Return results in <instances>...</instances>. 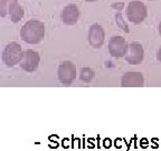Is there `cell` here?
Listing matches in <instances>:
<instances>
[{"instance_id": "6da1fadb", "label": "cell", "mask_w": 161, "mask_h": 151, "mask_svg": "<svg viewBox=\"0 0 161 151\" xmlns=\"http://www.w3.org/2000/svg\"><path fill=\"white\" fill-rule=\"evenodd\" d=\"M45 36V25L36 19L28 20L20 29V37L29 45H36L43 40Z\"/></svg>"}, {"instance_id": "7a4b0ae2", "label": "cell", "mask_w": 161, "mask_h": 151, "mask_svg": "<svg viewBox=\"0 0 161 151\" xmlns=\"http://www.w3.org/2000/svg\"><path fill=\"white\" fill-rule=\"evenodd\" d=\"M21 46L16 42H10L3 52V62L7 67H14L20 63L23 56Z\"/></svg>"}, {"instance_id": "3957f363", "label": "cell", "mask_w": 161, "mask_h": 151, "mask_svg": "<svg viewBox=\"0 0 161 151\" xmlns=\"http://www.w3.org/2000/svg\"><path fill=\"white\" fill-rule=\"evenodd\" d=\"M148 16V9L147 6L142 1L133 0L128 5L126 8V17L133 24H141L143 23L144 19Z\"/></svg>"}, {"instance_id": "277c9868", "label": "cell", "mask_w": 161, "mask_h": 151, "mask_svg": "<svg viewBox=\"0 0 161 151\" xmlns=\"http://www.w3.org/2000/svg\"><path fill=\"white\" fill-rule=\"evenodd\" d=\"M40 63V56L37 52L33 49L24 50L21 59H20L19 66L27 73H33L38 68Z\"/></svg>"}, {"instance_id": "5b68a950", "label": "cell", "mask_w": 161, "mask_h": 151, "mask_svg": "<svg viewBox=\"0 0 161 151\" xmlns=\"http://www.w3.org/2000/svg\"><path fill=\"white\" fill-rule=\"evenodd\" d=\"M129 50V44L122 36H113L108 42V53L114 58L125 57Z\"/></svg>"}, {"instance_id": "8992f818", "label": "cell", "mask_w": 161, "mask_h": 151, "mask_svg": "<svg viewBox=\"0 0 161 151\" xmlns=\"http://www.w3.org/2000/svg\"><path fill=\"white\" fill-rule=\"evenodd\" d=\"M58 81L64 85H70L76 78V67L70 62H64L58 66Z\"/></svg>"}, {"instance_id": "52a82bcc", "label": "cell", "mask_w": 161, "mask_h": 151, "mask_svg": "<svg viewBox=\"0 0 161 151\" xmlns=\"http://www.w3.org/2000/svg\"><path fill=\"white\" fill-rule=\"evenodd\" d=\"M144 58V50L143 46L141 45L139 42H133L129 44V50L128 54L125 55L126 63L130 65H139L143 62Z\"/></svg>"}, {"instance_id": "ba28073f", "label": "cell", "mask_w": 161, "mask_h": 151, "mask_svg": "<svg viewBox=\"0 0 161 151\" xmlns=\"http://www.w3.org/2000/svg\"><path fill=\"white\" fill-rule=\"evenodd\" d=\"M88 43L93 48H101L105 40L104 28L98 24H93L88 29Z\"/></svg>"}, {"instance_id": "9c48e42d", "label": "cell", "mask_w": 161, "mask_h": 151, "mask_svg": "<svg viewBox=\"0 0 161 151\" xmlns=\"http://www.w3.org/2000/svg\"><path fill=\"white\" fill-rule=\"evenodd\" d=\"M144 85V77L140 72H128L121 77L122 87H142Z\"/></svg>"}, {"instance_id": "30bf717a", "label": "cell", "mask_w": 161, "mask_h": 151, "mask_svg": "<svg viewBox=\"0 0 161 151\" xmlns=\"http://www.w3.org/2000/svg\"><path fill=\"white\" fill-rule=\"evenodd\" d=\"M80 9L76 5H67L60 13V19L66 26H73L80 19Z\"/></svg>"}, {"instance_id": "8fae6325", "label": "cell", "mask_w": 161, "mask_h": 151, "mask_svg": "<svg viewBox=\"0 0 161 151\" xmlns=\"http://www.w3.org/2000/svg\"><path fill=\"white\" fill-rule=\"evenodd\" d=\"M18 5V0H0V17L10 15L13 9Z\"/></svg>"}, {"instance_id": "7c38bea8", "label": "cell", "mask_w": 161, "mask_h": 151, "mask_svg": "<svg viewBox=\"0 0 161 151\" xmlns=\"http://www.w3.org/2000/svg\"><path fill=\"white\" fill-rule=\"evenodd\" d=\"M9 16H10V19H11L13 23H15V24L19 23L20 20L24 18V16H25V10H24L23 6H20L19 3H18V5L13 9V11L10 13Z\"/></svg>"}, {"instance_id": "4fadbf2b", "label": "cell", "mask_w": 161, "mask_h": 151, "mask_svg": "<svg viewBox=\"0 0 161 151\" xmlns=\"http://www.w3.org/2000/svg\"><path fill=\"white\" fill-rule=\"evenodd\" d=\"M80 78L84 83H91L92 80L94 78V72L90 67H83L80 70Z\"/></svg>"}, {"instance_id": "5bb4252c", "label": "cell", "mask_w": 161, "mask_h": 151, "mask_svg": "<svg viewBox=\"0 0 161 151\" xmlns=\"http://www.w3.org/2000/svg\"><path fill=\"white\" fill-rule=\"evenodd\" d=\"M115 24H116V26H118V27H120L121 29L123 30V31H125V33H129V31H130L128 24L125 23V20H124V18H123V15H122V13H121V11L116 13V15H115Z\"/></svg>"}, {"instance_id": "9a60e30c", "label": "cell", "mask_w": 161, "mask_h": 151, "mask_svg": "<svg viewBox=\"0 0 161 151\" xmlns=\"http://www.w3.org/2000/svg\"><path fill=\"white\" fill-rule=\"evenodd\" d=\"M112 7V9H115V10H119V11H121V10L124 8V3H113V5L111 6Z\"/></svg>"}, {"instance_id": "2e32d148", "label": "cell", "mask_w": 161, "mask_h": 151, "mask_svg": "<svg viewBox=\"0 0 161 151\" xmlns=\"http://www.w3.org/2000/svg\"><path fill=\"white\" fill-rule=\"evenodd\" d=\"M103 147L105 149H110L111 147H112V141L110 140V139H104L103 140Z\"/></svg>"}, {"instance_id": "e0dca14e", "label": "cell", "mask_w": 161, "mask_h": 151, "mask_svg": "<svg viewBox=\"0 0 161 151\" xmlns=\"http://www.w3.org/2000/svg\"><path fill=\"white\" fill-rule=\"evenodd\" d=\"M140 147L142 149H147L149 147V143H148V140L147 139H142V140L140 141Z\"/></svg>"}, {"instance_id": "ac0fdd59", "label": "cell", "mask_w": 161, "mask_h": 151, "mask_svg": "<svg viewBox=\"0 0 161 151\" xmlns=\"http://www.w3.org/2000/svg\"><path fill=\"white\" fill-rule=\"evenodd\" d=\"M120 142H121V139H116V140L114 141V146H115V148L120 149L121 147H122V144H121Z\"/></svg>"}, {"instance_id": "d6986e66", "label": "cell", "mask_w": 161, "mask_h": 151, "mask_svg": "<svg viewBox=\"0 0 161 151\" xmlns=\"http://www.w3.org/2000/svg\"><path fill=\"white\" fill-rule=\"evenodd\" d=\"M157 59H158V62H160L161 63V47L159 48L158 53H157Z\"/></svg>"}, {"instance_id": "ffe728a7", "label": "cell", "mask_w": 161, "mask_h": 151, "mask_svg": "<svg viewBox=\"0 0 161 151\" xmlns=\"http://www.w3.org/2000/svg\"><path fill=\"white\" fill-rule=\"evenodd\" d=\"M157 141H158V139H154V140H153V146H152V148H153V149H157L159 147V144L156 143Z\"/></svg>"}, {"instance_id": "44dd1931", "label": "cell", "mask_w": 161, "mask_h": 151, "mask_svg": "<svg viewBox=\"0 0 161 151\" xmlns=\"http://www.w3.org/2000/svg\"><path fill=\"white\" fill-rule=\"evenodd\" d=\"M88 142H90V146H88V147H90L91 149H93V148H94V144H93V140H92V139H90V140H88Z\"/></svg>"}, {"instance_id": "7402d4cb", "label": "cell", "mask_w": 161, "mask_h": 151, "mask_svg": "<svg viewBox=\"0 0 161 151\" xmlns=\"http://www.w3.org/2000/svg\"><path fill=\"white\" fill-rule=\"evenodd\" d=\"M67 141H68V139H64V142H67ZM64 148H65V149H67L68 148V146H67V144H66V143H64Z\"/></svg>"}, {"instance_id": "603a6c76", "label": "cell", "mask_w": 161, "mask_h": 151, "mask_svg": "<svg viewBox=\"0 0 161 151\" xmlns=\"http://www.w3.org/2000/svg\"><path fill=\"white\" fill-rule=\"evenodd\" d=\"M159 34H160V36H161V20H160V23H159Z\"/></svg>"}, {"instance_id": "cb8c5ba5", "label": "cell", "mask_w": 161, "mask_h": 151, "mask_svg": "<svg viewBox=\"0 0 161 151\" xmlns=\"http://www.w3.org/2000/svg\"><path fill=\"white\" fill-rule=\"evenodd\" d=\"M85 1H87V3H95L97 0H85Z\"/></svg>"}]
</instances>
